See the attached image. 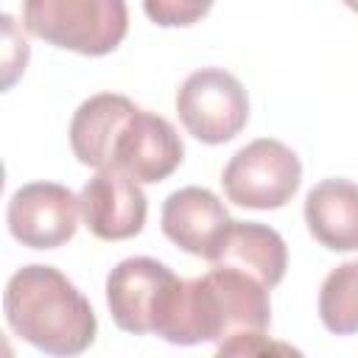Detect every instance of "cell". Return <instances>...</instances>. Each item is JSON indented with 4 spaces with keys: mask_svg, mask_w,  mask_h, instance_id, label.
Masks as SVG:
<instances>
[{
    "mask_svg": "<svg viewBox=\"0 0 358 358\" xmlns=\"http://www.w3.org/2000/svg\"><path fill=\"white\" fill-rule=\"evenodd\" d=\"M215 0H143V11L159 28H185L199 22Z\"/></svg>",
    "mask_w": 358,
    "mask_h": 358,
    "instance_id": "9a60e30c",
    "label": "cell"
},
{
    "mask_svg": "<svg viewBox=\"0 0 358 358\" xmlns=\"http://www.w3.org/2000/svg\"><path fill=\"white\" fill-rule=\"evenodd\" d=\"M176 112L187 134L207 145H221L243 131L249 98L243 84L224 67H201L182 81Z\"/></svg>",
    "mask_w": 358,
    "mask_h": 358,
    "instance_id": "5b68a950",
    "label": "cell"
},
{
    "mask_svg": "<svg viewBox=\"0 0 358 358\" xmlns=\"http://www.w3.org/2000/svg\"><path fill=\"white\" fill-rule=\"evenodd\" d=\"M22 25L53 48L112 53L129 31L126 0H22Z\"/></svg>",
    "mask_w": 358,
    "mask_h": 358,
    "instance_id": "3957f363",
    "label": "cell"
},
{
    "mask_svg": "<svg viewBox=\"0 0 358 358\" xmlns=\"http://www.w3.org/2000/svg\"><path fill=\"white\" fill-rule=\"evenodd\" d=\"M347 8H352V11H358V0H341Z\"/></svg>",
    "mask_w": 358,
    "mask_h": 358,
    "instance_id": "2e32d148",
    "label": "cell"
},
{
    "mask_svg": "<svg viewBox=\"0 0 358 358\" xmlns=\"http://www.w3.org/2000/svg\"><path fill=\"white\" fill-rule=\"evenodd\" d=\"M232 218L224 201L207 187L173 190L162 204V232L187 255L215 260Z\"/></svg>",
    "mask_w": 358,
    "mask_h": 358,
    "instance_id": "9c48e42d",
    "label": "cell"
},
{
    "mask_svg": "<svg viewBox=\"0 0 358 358\" xmlns=\"http://www.w3.org/2000/svg\"><path fill=\"white\" fill-rule=\"evenodd\" d=\"M305 224L310 235L333 252L358 249V185L324 179L305 196Z\"/></svg>",
    "mask_w": 358,
    "mask_h": 358,
    "instance_id": "7c38bea8",
    "label": "cell"
},
{
    "mask_svg": "<svg viewBox=\"0 0 358 358\" xmlns=\"http://www.w3.org/2000/svg\"><path fill=\"white\" fill-rule=\"evenodd\" d=\"M134 112L137 106L126 95L101 92L87 98L70 120V148L76 159L98 171L112 168L117 137Z\"/></svg>",
    "mask_w": 358,
    "mask_h": 358,
    "instance_id": "8fae6325",
    "label": "cell"
},
{
    "mask_svg": "<svg viewBox=\"0 0 358 358\" xmlns=\"http://www.w3.org/2000/svg\"><path fill=\"white\" fill-rule=\"evenodd\" d=\"M224 193L232 204L249 210L285 207L302 185L299 157L274 137H260L232 154L221 173Z\"/></svg>",
    "mask_w": 358,
    "mask_h": 358,
    "instance_id": "277c9868",
    "label": "cell"
},
{
    "mask_svg": "<svg viewBox=\"0 0 358 358\" xmlns=\"http://www.w3.org/2000/svg\"><path fill=\"white\" fill-rule=\"evenodd\" d=\"M322 324L336 336L358 333V260L336 266L319 288Z\"/></svg>",
    "mask_w": 358,
    "mask_h": 358,
    "instance_id": "5bb4252c",
    "label": "cell"
},
{
    "mask_svg": "<svg viewBox=\"0 0 358 358\" xmlns=\"http://www.w3.org/2000/svg\"><path fill=\"white\" fill-rule=\"evenodd\" d=\"M213 266L241 268V271L252 274L255 280H260L263 285L274 288L285 277L288 249L277 229L257 224V221H235L232 218Z\"/></svg>",
    "mask_w": 358,
    "mask_h": 358,
    "instance_id": "4fadbf2b",
    "label": "cell"
},
{
    "mask_svg": "<svg viewBox=\"0 0 358 358\" xmlns=\"http://www.w3.org/2000/svg\"><path fill=\"white\" fill-rule=\"evenodd\" d=\"M81 199L56 182H31L11 193L6 224L14 241L28 249L64 246L78 229Z\"/></svg>",
    "mask_w": 358,
    "mask_h": 358,
    "instance_id": "8992f818",
    "label": "cell"
},
{
    "mask_svg": "<svg viewBox=\"0 0 358 358\" xmlns=\"http://www.w3.org/2000/svg\"><path fill=\"white\" fill-rule=\"evenodd\" d=\"M176 274L154 257H126L106 277V302L120 330L143 336L151 333V316L162 291Z\"/></svg>",
    "mask_w": 358,
    "mask_h": 358,
    "instance_id": "30bf717a",
    "label": "cell"
},
{
    "mask_svg": "<svg viewBox=\"0 0 358 358\" xmlns=\"http://www.w3.org/2000/svg\"><path fill=\"white\" fill-rule=\"evenodd\" d=\"M3 310L11 333L48 355H78L98 333L90 299L56 266L45 263H31L11 274Z\"/></svg>",
    "mask_w": 358,
    "mask_h": 358,
    "instance_id": "7a4b0ae2",
    "label": "cell"
},
{
    "mask_svg": "<svg viewBox=\"0 0 358 358\" xmlns=\"http://www.w3.org/2000/svg\"><path fill=\"white\" fill-rule=\"evenodd\" d=\"M185 159V145L171 120L157 112L137 109L115 145L112 168L126 171L131 179L157 185L168 179Z\"/></svg>",
    "mask_w": 358,
    "mask_h": 358,
    "instance_id": "ba28073f",
    "label": "cell"
},
{
    "mask_svg": "<svg viewBox=\"0 0 358 358\" xmlns=\"http://www.w3.org/2000/svg\"><path fill=\"white\" fill-rule=\"evenodd\" d=\"M271 324L268 285L232 266H213L204 277L173 280L151 319V333L171 344L229 341L257 336Z\"/></svg>",
    "mask_w": 358,
    "mask_h": 358,
    "instance_id": "6da1fadb",
    "label": "cell"
},
{
    "mask_svg": "<svg viewBox=\"0 0 358 358\" xmlns=\"http://www.w3.org/2000/svg\"><path fill=\"white\" fill-rule=\"evenodd\" d=\"M81 215L87 229L101 241L134 238L148 213V199L140 182L120 168H101L81 187Z\"/></svg>",
    "mask_w": 358,
    "mask_h": 358,
    "instance_id": "52a82bcc",
    "label": "cell"
}]
</instances>
